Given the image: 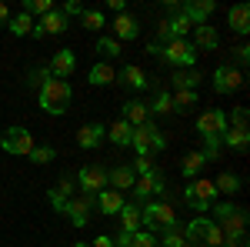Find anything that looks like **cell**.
Listing matches in <instances>:
<instances>
[{
    "label": "cell",
    "instance_id": "obj_49",
    "mask_svg": "<svg viewBox=\"0 0 250 247\" xmlns=\"http://www.w3.org/2000/svg\"><path fill=\"white\" fill-rule=\"evenodd\" d=\"M77 247H90V244H87V241H80V244H77Z\"/></svg>",
    "mask_w": 250,
    "mask_h": 247
},
{
    "label": "cell",
    "instance_id": "obj_48",
    "mask_svg": "<svg viewBox=\"0 0 250 247\" xmlns=\"http://www.w3.org/2000/svg\"><path fill=\"white\" fill-rule=\"evenodd\" d=\"M7 20H10V7L0 3V27H7Z\"/></svg>",
    "mask_w": 250,
    "mask_h": 247
},
{
    "label": "cell",
    "instance_id": "obj_27",
    "mask_svg": "<svg viewBox=\"0 0 250 247\" xmlns=\"http://www.w3.org/2000/svg\"><path fill=\"white\" fill-rule=\"evenodd\" d=\"M87 80H90L94 87H107V84H114V80H117V70L110 67V64L97 60L94 67H90V74H87Z\"/></svg>",
    "mask_w": 250,
    "mask_h": 247
},
{
    "label": "cell",
    "instance_id": "obj_31",
    "mask_svg": "<svg viewBox=\"0 0 250 247\" xmlns=\"http://www.w3.org/2000/svg\"><path fill=\"white\" fill-rule=\"evenodd\" d=\"M7 30L14 34V37H30V30H34V20H30V14H10V20H7Z\"/></svg>",
    "mask_w": 250,
    "mask_h": 247
},
{
    "label": "cell",
    "instance_id": "obj_47",
    "mask_svg": "<svg viewBox=\"0 0 250 247\" xmlns=\"http://www.w3.org/2000/svg\"><path fill=\"white\" fill-rule=\"evenodd\" d=\"M107 7H110V10H114V14H127V3H124V0H110V3H107Z\"/></svg>",
    "mask_w": 250,
    "mask_h": 247
},
{
    "label": "cell",
    "instance_id": "obj_30",
    "mask_svg": "<svg viewBox=\"0 0 250 247\" xmlns=\"http://www.w3.org/2000/svg\"><path fill=\"white\" fill-rule=\"evenodd\" d=\"M120 230H127V234L140 230V204H124L120 207Z\"/></svg>",
    "mask_w": 250,
    "mask_h": 247
},
{
    "label": "cell",
    "instance_id": "obj_28",
    "mask_svg": "<svg viewBox=\"0 0 250 247\" xmlns=\"http://www.w3.org/2000/svg\"><path fill=\"white\" fill-rule=\"evenodd\" d=\"M220 147H227V151L244 154V151L250 147V131H233V127H227L224 140H220Z\"/></svg>",
    "mask_w": 250,
    "mask_h": 247
},
{
    "label": "cell",
    "instance_id": "obj_43",
    "mask_svg": "<svg viewBox=\"0 0 250 247\" xmlns=\"http://www.w3.org/2000/svg\"><path fill=\"white\" fill-rule=\"evenodd\" d=\"M150 171H157L154 164H150V157H137L134 160V174L137 177H144V174H150Z\"/></svg>",
    "mask_w": 250,
    "mask_h": 247
},
{
    "label": "cell",
    "instance_id": "obj_4",
    "mask_svg": "<svg viewBox=\"0 0 250 247\" xmlns=\"http://www.w3.org/2000/svg\"><path fill=\"white\" fill-rule=\"evenodd\" d=\"M180 221H177V210H173V204L164 197V201H147L144 207H140V230H150V234H157V230H170L177 227Z\"/></svg>",
    "mask_w": 250,
    "mask_h": 247
},
{
    "label": "cell",
    "instance_id": "obj_12",
    "mask_svg": "<svg viewBox=\"0 0 250 247\" xmlns=\"http://www.w3.org/2000/svg\"><path fill=\"white\" fill-rule=\"evenodd\" d=\"M244 87V74L230 67V64H220L217 70H213V90L217 94H233V90H240Z\"/></svg>",
    "mask_w": 250,
    "mask_h": 247
},
{
    "label": "cell",
    "instance_id": "obj_2",
    "mask_svg": "<svg viewBox=\"0 0 250 247\" xmlns=\"http://www.w3.org/2000/svg\"><path fill=\"white\" fill-rule=\"evenodd\" d=\"M197 134L204 137V157H207V160H217V154L224 151L220 140H224V134H227V114H224L220 107L204 111V114L197 117Z\"/></svg>",
    "mask_w": 250,
    "mask_h": 247
},
{
    "label": "cell",
    "instance_id": "obj_7",
    "mask_svg": "<svg viewBox=\"0 0 250 247\" xmlns=\"http://www.w3.org/2000/svg\"><path fill=\"white\" fill-rule=\"evenodd\" d=\"M97 210V197L94 194H74L70 201H67V207H63V217H70V227L83 230L90 224V214Z\"/></svg>",
    "mask_w": 250,
    "mask_h": 247
},
{
    "label": "cell",
    "instance_id": "obj_13",
    "mask_svg": "<svg viewBox=\"0 0 250 247\" xmlns=\"http://www.w3.org/2000/svg\"><path fill=\"white\" fill-rule=\"evenodd\" d=\"M74 67H77V54L70 47H60L57 54L50 57V64H47L50 77H57V80H67V77L74 74Z\"/></svg>",
    "mask_w": 250,
    "mask_h": 247
},
{
    "label": "cell",
    "instance_id": "obj_23",
    "mask_svg": "<svg viewBox=\"0 0 250 247\" xmlns=\"http://www.w3.org/2000/svg\"><path fill=\"white\" fill-rule=\"evenodd\" d=\"M124 204H127V201H124V194H120V190H100V194H97V210H100V214H120V207H124Z\"/></svg>",
    "mask_w": 250,
    "mask_h": 247
},
{
    "label": "cell",
    "instance_id": "obj_25",
    "mask_svg": "<svg viewBox=\"0 0 250 247\" xmlns=\"http://www.w3.org/2000/svg\"><path fill=\"white\" fill-rule=\"evenodd\" d=\"M204 80V74L200 70H173L170 77V90H197V84Z\"/></svg>",
    "mask_w": 250,
    "mask_h": 247
},
{
    "label": "cell",
    "instance_id": "obj_16",
    "mask_svg": "<svg viewBox=\"0 0 250 247\" xmlns=\"http://www.w3.org/2000/svg\"><path fill=\"white\" fill-rule=\"evenodd\" d=\"M213 10H217V3H213V0H190V3H184V7H180V14L190 20V27L207 23V17H210Z\"/></svg>",
    "mask_w": 250,
    "mask_h": 247
},
{
    "label": "cell",
    "instance_id": "obj_39",
    "mask_svg": "<svg viewBox=\"0 0 250 247\" xmlns=\"http://www.w3.org/2000/svg\"><path fill=\"white\" fill-rule=\"evenodd\" d=\"M130 247H160V241H157V234H150V230H134Z\"/></svg>",
    "mask_w": 250,
    "mask_h": 247
},
{
    "label": "cell",
    "instance_id": "obj_44",
    "mask_svg": "<svg viewBox=\"0 0 250 247\" xmlns=\"http://www.w3.org/2000/svg\"><path fill=\"white\" fill-rule=\"evenodd\" d=\"M233 60H237L240 67H247V60H250V47H247V44H240V47H233Z\"/></svg>",
    "mask_w": 250,
    "mask_h": 247
},
{
    "label": "cell",
    "instance_id": "obj_34",
    "mask_svg": "<svg viewBox=\"0 0 250 247\" xmlns=\"http://www.w3.org/2000/svg\"><path fill=\"white\" fill-rule=\"evenodd\" d=\"M97 54H100L104 64H107V60H114V57L124 54V44H117L114 37H97Z\"/></svg>",
    "mask_w": 250,
    "mask_h": 247
},
{
    "label": "cell",
    "instance_id": "obj_17",
    "mask_svg": "<svg viewBox=\"0 0 250 247\" xmlns=\"http://www.w3.org/2000/svg\"><path fill=\"white\" fill-rule=\"evenodd\" d=\"M117 80L127 84V87H134V90H150V77L144 74V67H137V64H124L117 70Z\"/></svg>",
    "mask_w": 250,
    "mask_h": 247
},
{
    "label": "cell",
    "instance_id": "obj_42",
    "mask_svg": "<svg viewBox=\"0 0 250 247\" xmlns=\"http://www.w3.org/2000/svg\"><path fill=\"white\" fill-rule=\"evenodd\" d=\"M60 14H63L67 20H70V17H80V14H83V3H77V0H63Z\"/></svg>",
    "mask_w": 250,
    "mask_h": 247
},
{
    "label": "cell",
    "instance_id": "obj_5",
    "mask_svg": "<svg viewBox=\"0 0 250 247\" xmlns=\"http://www.w3.org/2000/svg\"><path fill=\"white\" fill-rule=\"evenodd\" d=\"M130 147L137 151V157H150V154H160L167 151V137L154 127V120H147V124H140L134 127V137H130Z\"/></svg>",
    "mask_w": 250,
    "mask_h": 247
},
{
    "label": "cell",
    "instance_id": "obj_36",
    "mask_svg": "<svg viewBox=\"0 0 250 247\" xmlns=\"http://www.w3.org/2000/svg\"><path fill=\"white\" fill-rule=\"evenodd\" d=\"M213 187H217V194H237V190H240V177L230 174V171H224L213 180Z\"/></svg>",
    "mask_w": 250,
    "mask_h": 247
},
{
    "label": "cell",
    "instance_id": "obj_33",
    "mask_svg": "<svg viewBox=\"0 0 250 247\" xmlns=\"http://www.w3.org/2000/svg\"><path fill=\"white\" fill-rule=\"evenodd\" d=\"M170 100L177 114H187L190 107H197V90H170Z\"/></svg>",
    "mask_w": 250,
    "mask_h": 247
},
{
    "label": "cell",
    "instance_id": "obj_41",
    "mask_svg": "<svg viewBox=\"0 0 250 247\" xmlns=\"http://www.w3.org/2000/svg\"><path fill=\"white\" fill-rule=\"evenodd\" d=\"M54 157H57V151H54L50 144H43V147H34V151H30V160H34V164H50Z\"/></svg>",
    "mask_w": 250,
    "mask_h": 247
},
{
    "label": "cell",
    "instance_id": "obj_38",
    "mask_svg": "<svg viewBox=\"0 0 250 247\" xmlns=\"http://www.w3.org/2000/svg\"><path fill=\"white\" fill-rule=\"evenodd\" d=\"M50 10H54V0H27V3H23V14H30V17H34V14L43 17V14H50Z\"/></svg>",
    "mask_w": 250,
    "mask_h": 247
},
{
    "label": "cell",
    "instance_id": "obj_21",
    "mask_svg": "<svg viewBox=\"0 0 250 247\" xmlns=\"http://www.w3.org/2000/svg\"><path fill=\"white\" fill-rule=\"evenodd\" d=\"M227 27H230L233 34L247 37V30H250V7L247 3H237V7L227 10Z\"/></svg>",
    "mask_w": 250,
    "mask_h": 247
},
{
    "label": "cell",
    "instance_id": "obj_1",
    "mask_svg": "<svg viewBox=\"0 0 250 247\" xmlns=\"http://www.w3.org/2000/svg\"><path fill=\"white\" fill-rule=\"evenodd\" d=\"M70 100H74V87H70V80H57V77H50V80H43L37 87V104L43 114L50 117H63L70 111Z\"/></svg>",
    "mask_w": 250,
    "mask_h": 247
},
{
    "label": "cell",
    "instance_id": "obj_40",
    "mask_svg": "<svg viewBox=\"0 0 250 247\" xmlns=\"http://www.w3.org/2000/svg\"><path fill=\"white\" fill-rule=\"evenodd\" d=\"M247 111L244 107H233L230 111V117H227V127H233V131H247Z\"/></svg>",
    "mask_w": 250,
    "mask_h": 247
},
{
    "label": "cell",
    "instance_id": "obj_32",
    "mask_svg": "<svg viewBox=\"0 0 250 247\" xmlns=\"http://www.w3.org/2000/svg\"><path fill=\"white\" fill-rule=\"evenodd\" d=\"M164 23H167V30H170V37H187V30H193V27H190V20H187L184 14H180V7H177V10H173L170 17L164 20Z\"/></svg>",
    "mask_w": 250,
    "mask_h": 247
},
{
    "label": "cell",
    "instance_id": "obj_15",
    "mask_svg": "<svg viewBox=\"0 0 250 247\" xmlns=\"http://www.w3.org/2000/svg\"><path fill=\"white\" fill-rule=\"evenodd\" d=\"M184 201H204V204H213V201H217L213 180H207V177H193L190 184L184 187Z\"/></svg>",
    "mask_w": 250,
    "mask_h": 247
},
{
    "label": "cell",
    "instance_id": "obj_10",
    "mask_svg": "<svg viewBox=\"0 0 250 247\" xmlns=\"http://www.w3.org/2000/svg\"><path fill=\"white\" fill-rule=\"evenodd\" d=\"M77 190L80 194H100V190H107V167H100V164H83L77 174Z\"/></svg>",
    "mask_w": 250,
    "mask_h": 247
},
{
    "label": "cell",
    "instance_id": "obj_46",
    "mask_svg": "<svg viewBox=\"0 0 250 247\" xmlns=\"http://www.w3.org/2000/svg\"><path fill=\"white\" fill-rule=\"evenodd\" d=\"M90 247H114V237H110V234H97V241Z\"/></svg>",
    "mask_w": 250,
    "mask_h": 247
},
{
    "label": "cell",
    "instance_id": "obj_45",
    "mask_svg": "<svg viewBox=\"0 0 250 247\" xmlns=\"http://www.w3.org/2000/svg\"><path fill=\"white\" fill-rule=\"evenodd\" d=\"M130 241H134V234H127V230H117L114 247H130Z\"/></svg>",
    "mask_w": 250,
    "mask_h": 247
},
{
    "label": "cell",
    "instance_id": "obj_6",
    "mask_svg": "<svg viewBox=\"0 0 250 247\" xmlns=\"http://www.w3.org/2000/svg\"><path fill=\"white\" fill-rule=\"evenodd\" d=\"M184 237H187V244H197V247H224V234L210 217H193L184 230Z\"/></svg>",
    "mask_w": 250,
    "mask_h": 247
},
{
    "label": "cell",
    "instance_id": "obj_22",
    "mask_svg": "<svg viewBox=\"0 0 250 247\" xmlns=\"http://www.w3.org/2000/svg\"><path fill=\"white\" fill-rule=\"evenodd\" d=\"M124 120H127V124H130V127H140V124H147V120H150V111H147V104H144V100H127V104H124Z\"/></svg>",
    "mask_w": 250,
    "mask_h": 247
},
{
    "label": "cell",
    "instance_id": "obj_29",
    "mask_svg": "<svg viewBox=\"0 0 250 247\" xmlns=\"http://www.w3.org/2000/svg\"><path fill=\"white\" fill-rule=\"evenodd\" d=\"M147 111H150V117H164V114H173V100H170V90H154V100L147 104Z\"/></svg>",
    "mask_w": 250,
    "mask_h": 247
},
{
    "label": "cell",
    "instance_id": "obj_35",
    "mask_svg": "<svg viewBox=\"0 0 250 247\" xmlns=\"http://www.w3.org/2000/svg\"><path fill=\"white\" fill-rule=\"evenodd\" d=\"M80 23L87 27V30H104V10H97V7H83V14H80Z\"/></svg>",
    "mask_w": 250,
    "mask_h": 247
},
{
    "label": "cell",
    "instance_id": "obj_3",
    "mask_svg": "<svg viewBox=\"0 0 250 247\" xmlns=\"http://www.w3.org/2000/svg\"><path fill=\"white\" fill-rule=\"evenodd\" d=\"M147 54H157V57L164 60V64H170L173 70H190L193 64H197V47H193L187 37H173L167 40L164 47H157V44H147Z\"/></svg>",
    "mask_w": 250,
    "mask_h": 247
},
{
    "label": "cell",
    "instance_id": "obj_9",
    "mask_svg": "<svg viewBox=\"0 0 250 247\" xmlns=\"http://www.w3.org/2000/svg\"><path fill=\"white\" fill-rule=\"evenodd\" d=\"M130 190H134V204H147V201H154L160 194H167V180H164L160 171H150L144 177H137V184Z\"/></svg>",
    "mask_w": 250,
    "mask_h": 247
},
{
    "label": "cell",
    "instance_id": "obj_26",
    "mask_svg": "<svg viewBox=\"0 0 250 247\" xmlns=\"http://www.w3.org/2000/svg\"><path fill=\"white\" fill-rule=\"evenodd\" d=\"M130 137H134V127L120 117V120H114L110 127H107V140L110 144H117V147H130Z\"/></svg>",
    "mask_w": 250,
    "mask_h": 247
},
{
    "label": "cell",
    "instance_id": "obj_14",
    "mask_svg": "<svg viewBox=\"0 0 250 247\" xmlns=\"http://www.w3.org/2000/svg\"><path fill=\"white\" fill-rule=\"evenodd\" d=\"M104 140H107V127L100 120H90V124H83L77 131V147H83V151H94Z\"/></svg>",
    "mask_w": 250,
    "mask_h": 247
},
{
    "label": "cell",
    "instance_id": "obj_19",
    "mask_svg": "<svg viewBox=\"0 0 250 247\" xmlns=\"http://www.w3.org/2000/svg\"><path fill=\"white\" fill-rule=\"evenodd\" d=\"M190 44L197 50H217L220 47V34H217V27H210V23H200V27H193Z\"/></svg>",
    "mask_w": 250,
    "mask_h": 247
},
{
    "label": "cell",
    "instance_id": "obj_8",
    "mask_svg": "<svg viewBox=\"0 0 250 247\" xmlns=\"http://www.w3.org/2000/svg\"><path fill=\"white\" fill-rule=\"evenodd\" d=\"M0 147L7 154H14V157H30V151L37 147V140H34V134L27 127H7L3 137H0Z\"/></svg>",
    "mask_w": 250,
    "mask_h": 247
},
{
    "label": "cell",
    "instance_id": "obj_20",
    "mask_svg": "<svg viewBox=\"0 0 250 247\" xmlns=\"http://www.w3.org/2000/svg\"><path fill=\"white\" fill-rule=\"evenodd\" d=\"M134 184H137V174H134V167H127V164L107 171V187L110 190H130Z\"/></svg>",
    "mask_w": 250,
    "mask_h": 247
},
{
    "label": "cell",
    "instance_id": "obj_37",
    "mask_svg": "<svg viewBox=\"0 0 250 247\" xmlns=\"http://www.w3.org/2000/svg\"><path fill=\"white\" fill-rule=\"evenodd\" d=\"M164 237H160V247H187V237H184V227L177 224L170 230H160Z\"/></svg>",
    "mask_w": 250,
    "mask_h": 247
},
{
    "label": "cell",
    "instance_id": "obj_11",
    "mask_svg": "<svg viewBox=\"0 0 250 247\" xmlns=\"http://www.w3.org/2000/svg\"><path fill=\"white\" fill-rule=\"evenodd\" d=\"M70 27V20L63 17L60 10H50V14H43V17L34 23V30H30V37H37V40H43V37H54V34H63Z\"/></svg>",
    "mask_w": 250,
    "mask_h": 247
},
{
    "label": "cell",
    "instance_id": "obj_24",
    "mask_svg": "<svg viewBox=\"0 0 250 247\" xmlns=\"http://www.w3.org/2000/svg\"><path fill=\"white\" fill-rule=\"evenodd\" d=\"M207 164H210V160L204 157V151H190L187 157H184V164H180V174H184L187 180H193V177H200V174H204Z\"/></svg>",
    "mask_w": 250,
    "mask_h": 247
},
{
    "label": "cell",
    "instance_id": "obj_18",
    "mask_svg": "<svg viewBox=\"0 0 250 247\" xmlns=\"http://www.w3.org/2000/svg\"><path fill=\"white\" fill-rule=\"evenodd\" d=\"M140 37V20L130 17V14H117L114 20V40L124 44V40H137Z\"/></svg>",
    "mask_w": 250,
    "mask_h": 247
}]
</instances>
